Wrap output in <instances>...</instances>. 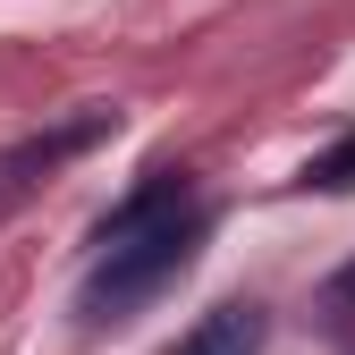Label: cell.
Segmentation results:
<instances>
[{
    "label": "cell",
    "mask_w": 355,
    "mask_h": 355,
    "mask_svg": "<svg viewBox=\"0 0 355 355\" xmlns=\"http://www.w3.org/2000/svg\"><path fill=\"white\" fill-rule=\"evenodd\" d=\"M254 347H262V313H254V304H220V313H203L187 330L178 355H254Z\"/></svg>",
    "instance_id": "3"
},
{
    "label": "cell",
    "mask_w": 355,
    "mask_h": 355,
    "mask_svg": "<svg viewBox=\"0 0 355 355\" xmlns=\"http://www.w3.org/2000/svg\"><path fill=\"white\" fill-rule=\"evenodd\" d=\"M110 127H119V110H102V102H94V110H76V119H60L51 136H26L17 153H0V187H34L42 169H60V161H76L85 144H102Z\"/></svg>",
    "instance_id": "2"
},
{
    "label": "cell",
    "mask_w": 355,
    "mask_h": 355,
    "mask_svg": "<svg viewBox=\"0 0 355 355\" xmlns=\"http://www.w3.org/2000/svg\"><path fill=\"white\" fill-rule=\"evenodd\" d=\"M195 237H203V211H195V187L178 169H161L153 187H136L102 220V262H94V279H85V322H119L136 296L178 279L195 262Z\"/></svg>",
    "instance_id": "1"
},
{
    "label": "cell",
    "mask_w": 355,
    "mask_h": 355,
    "mask_svg": "<svg viewBox=\"0 0 355 355\" xmlns=\"http://www.w3.org/2000/svg\"><path fill=\"white\" fill-rule=\"evenodd\" d=\"M304 187H322V195H347V187H355V127H347V136H338L330 153H313Z\"/></svg>",
    "instance_id": "4"
}]
</instances>
